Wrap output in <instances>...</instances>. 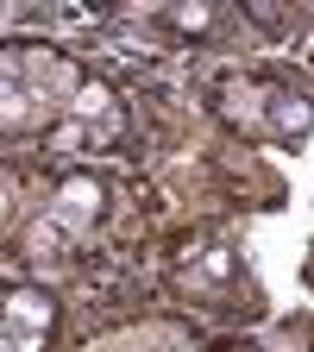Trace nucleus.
<instances>
[{
	"label": "nucleus",
	"instance_id": "nucleus-8",
	"mask_svg": "<svg viewBox=\"0 0 314 352\" xmlns=\"http://www.w3.org/2000/svg\"><path fill=\"white\" fill-rule=\"evenodd\" d=\"M7 220H13V195H7V183H0V233H7Z\"/></svg>",
	"mask_w": 314,
	"mask_h": 352
},
{
	"label": "nucleus",
	"instance_id": "nucleus-4",
	"mask_svg": "<svg viewBox=\"0 0 314 352\" xmlns=\"http://www.w3.org/2000/svg\"><path fill=\"white\" fill-rule=\"evenodd\" d=\"M120 132H126V107H120V95H113L107 82L88 76V82L76 88L69 113H63L51 132H44V145H51L57 164H69V157H88V151H107Z\"/></svg>",
	"mask_w": 314,
	"mask_h": 352
},
{
	"label": "nucleus",
	"instance_id": "nucleus-1",
	"mask_svg": "<svg viewBox=\"0 0 314 352\" xmlns=\"http://www.w3.org/2000/svg\"><path fill=\"white\" fill-rule=\"evenodd\" d=\"M82 82L88 69L51 44H0V139H44Z\"/></svg>",
	"mask_w": 314,
	"mask_h": 352
},
{
	"label": "nucleus",
	"instance_id": "nucleus-3",
	"mask_svg": "<svg viewBox=\"0 0 314 352\" xmlns=\"http://www.w3.org/2000/svg\"><path fill=\"white\" fill-rule=\"evenodd\" d=\"M170 277H176V289L189 302H208V308H251L258 302V283H251L233 239H189L176 252Z\"/></svg>",
	"mask_w": 314,
	"mask_h": 352
},
{
	"label": "nucleus",
	"instance_id": "nucleus-7",
	"mask_svg": "<svg viewBox=\"0 0 314 352\" xmlns=\"http://www.w3.org/2000/svg\"><path fill=\"white\" fill-rule=\"evenodd\" d=\"M157 333H126V340H107V346H88V352H151Z\"/></svg>",
	"mask_w": 314,
	"mask_h": 352
},
{
	"label": "nucleus",
	"instance_id": "nucleus-2",
	"mask_svg": "<svg viewBox=\"0 0 314 352\" xmlns=\"http://www.w3.org/2000/svg\"><path fill=\"white\" fill-rule=\"evenodd\" d=\"M214 113L251 145H302L314 126L308 95L271 69H227L214 82Z\"/></svg>",
	"mask_w": 314,
	"mask_h": 352
},
{
	"label": "nucleus",
	"instance_id": "nucleus-5",
	"mask_svg": "<svg viewBox=\"0 0 314 352\" xmlns=\"http://www.w3.org/2000/svg\"><path fill=\"white\" fill-rule=\"evenodd\" d=\"M101 208H107V189L95 183V176H63L57 195L38 214V227H32V258H57L63 245H76L101 220Z\"/></svg>",
	"mask_w": 314,
	"mask_h": 352
},
{
	"label": "nucleus",
	"instance_id": "nucleus-6",
	"mask_svg": "<svg viewBox=\"0 0 314 352\" xmlns=\"http://www.w3.org/2000/svg\"><path fill=\"white\" fill-rule=\"evenodd\" d=\"M57 333V308L32 283H0V352H44Z\"/></svg>",
	"mask_w": 314,
	"mask_h": 352
}]
</instances>
